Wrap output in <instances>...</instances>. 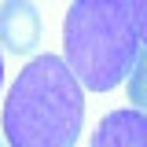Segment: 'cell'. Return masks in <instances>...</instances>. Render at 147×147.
Wrapping results in <instances>:
<instances>
[{"instance_id": "obj_2", "label": "cell", "mask_w": 147, "mask_h": 147, "mask_svg": "<svg viewBox=\"0 0 147 147\" xmlns=\"http://www.w3.org/2000/svg\"><path fill=\"white\" fill-rule=\"evenodd\" d=\"M63 48L70 74L85 88H118L140 55L129 0H74L63 22Z\"/></svg>"}, {"instance_id": "obj_5", "label": "cell", "mask_w": 147, "mask_h": 147, "mask_svg": "<svg viewBox=\"0 0 147 147\" xmlns=\"http://www.w3.org/2000/svg\"><path fill=\"white\" fill-rule=\"evenodd\" d=\"M129 99H132V110H140L147 114V48L136 55V63H132V70H129Z\"/></svg>"}, {"instance_id": "obj_6", "label": "cell", "mask_w": 147, "mask_h": 147, "mask_svg": "<svg viewBox=\"0 0 147 147\" xmlns=\"http://www.w3.org/2000/svg\"><path fill=\"white\" fill-rule=\"evenodd\" d=\"M129 11H132V26H136V37L147 48V0H129Z\"/></svg>"}, {"instance_id": "obj_1", "label": "cell", "mask_w": 147, "mask_h": 147, "mask_svg": "<svg viewBox=\"0 0 147 147\" xmlns=\"http://www.w3.org/2000/svg\"><path fill=\"white\" fill-rule=\"evenodd\" d=\"M85 125L81 81L66 59L37 55L15 77L4 103V136L11 147H74Z\"/></svg>"}, {"instance_id": "obj_3", "label": "cell", "mask_w": 147, "mask_h": 147, "mask_svg": "<svg viewBox=\"0 0 147 147\" xmlns=\"http://www.w3.org/2000/svg\"><path fill=\"white\" fill-rule=\"evenodd\" d=\"M0 44L11 55H30L40 44V11L33 0L0 4Z\"/></svg>"}, {"instance_id": "obj_4", "label": "cell", "mask_w": 147, "mask_h": 147, "mask_svg": "<svg viewBox=\"0 0 147 147\" xmlns=\"http://www.w3.org/2000/svg\"><path fill=\"white\" fill-rule=\"evenodd\" d=\"M92 147H147V114L110 110L92 132Z\"/></svg>"}, {"instance_id": "obj_8", "label": "cell", "mask_w": 147, "mask_h": 147, "mask_svg": "<svg viewBox=\"0 0 147 147\" xmlns=\"http://www.w3.org/2000/svg\"><path fill=\"white\" fill-rule=\"evenodd\" d=\"M0 147H4V144H0Z\"/></svg>"}, {"instance_id": "obj_7", "label": "cell", "mask_w": 147, "mask_h": 147, "mask_svg": "<svg viewBox=\"0 0 147 147\" xmlns=\"http://www.w3.org/2000/svg\"><path fill=\"white\" fill-rule=\"evenodd\" d=\"M0 85H4V55H0Z\"/></svg>"}]
</instances>
